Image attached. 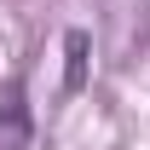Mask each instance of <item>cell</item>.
<instances>
[{
	"label": "cell",
	"instance_id": "6da1fadb",
	"mask_svg": "<svg viewBox=\"0 0 150 150\" xmlns=\"http://www.w3.org/2000/svg\"><path fill=\"white\" fill-rule=\"evenodd\" d=\"M87 64H93V35L87 29H69L64 35V93H81L87 87Z\"/></svg>",
	"mask_w": 150,
	"mask_h": 150
}]
</instances>
